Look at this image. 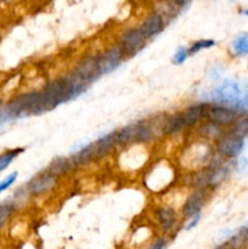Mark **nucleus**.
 Wrapping results in <instances>:
<instances>
[{"instance_id": "f257e3e1", "label": "nucleus", "mask_w": 248, "mask_h": 249, "mask_svg": "<svg viewBox=\"0 0 248 249\" xmlns=\"http://www.w3.org/2000/svg\"><path fill=\"white\" fill-rule=\"evenodd\" d=\"M44 112L46 111L41 91L32 90L22 92L12 97L0 108V125L29 116H40Z\"/></svg>"}, {"instance_id": "f03ea898", "label": "nucleus", "mask_w": 248, "mask_h": 249, "mask_svg": "<svg viewBox=\"0 0 248 249\" xmlns=\"http://www.w3.org/2000/svg\"><path fill=\"white\" fill-rule=\"evenodd\" d=\"M148 119H141L117 130V146L124 148L130 145H150L156 141Z\"/></svg>"}, {"instance_id": "7ed1b4c3", "label": "nucleus", "mask_w": 248, "mask_h": 249, "mask_svg": "<svg viewBox=\"0 0 248 249\" xmlns=\"http://www.w3.org/2000/svg\"><path fill=\"white\" fill-rule=\"evenodd\" d=\"M175 179L174 167L165 160L153 163L143 177V185L153 194H160L172 185Z\"/></svg>"}, {"instance_id": "20e7f679", "label": "nucleus", "mask_w": 248, "mask_h": 249, "mask_svg": "<svg viewBox=\"0 0 248 249\" xmlns=\"http://www.w3.org/2000/svg\"><path fill=\"white\" fill-rule=\"evenodd\" d=\"M214 155H215L214 143L201 139L197 142L191 143L184 151L181 164L187 170L196 172V170L206 168L208 163L211 162L212 158L214 157Z\"/></svg>"}, {"instance_id": "39448f33", "label": "nucleus", "mask_w": 248, "mask_h": 249, "mask_svg": "<svg viewBox=\"0 0 248 249\" xmlns=\"http://www.w3.org/2000/svg\"><path fill=\"white\" fill-rule=\"evenodd\" d=\"M41 95H43L44 106H45L46 112L53 111L60 105L73 100L65 75L48 80L46 84L44 85L43 90H41Z\"/></svg>"}, {"instance_id": "423d86ee", "label": "nucleus", "mask_w": 248, "mask_h": 249, "mask_svg": "<svg viewBox=\"0 0 248 249\" xmlns=\"http://www.w3.org/2000/svg\"><path fill=\"white\" fill-rule=\"evenodd\" d=\"M242 96V89L236 80L226 78L212 88L209 100L212 104L235 107Z\"/></svg>"}, {"instance_id": "0eeeda50", "label": "nucleus", "mask_w": 248, "mask_h": 249, "mask_svg": "<svg viewBox=\"0 0 248 249\" xmlns=\"http://www.w3.org/2000/svg\"><path fill=\"white\" fill-rule=\"evenodd\" d=\"M147 41L148 39L146 38L140 27H130L119 34L117 43L122 48L124 55L133 57L145 48Z\"/></svg>"}, {"instance_id": "6e6552de", "label": "nucleus", "mask_w": 248, "mask_h": 249, "mask_svg": "<svg viewBox=\"0 0 248 249\" xmlns=\"http://www.w3.org/2000/svg\"><path fill=\"white\" fill-rule=\"evenodd\" d=\"M60 179L48 170L38 173L27 181L24 189L31 197H43L53 192L57 187Z\"/></svg>"}, {"instance_id": "1a4fd4ad", "label": "nucleus", "mask_w": 248, "mask_h": 249, "mask_svg": "<svg viewBox=\"0 0 248 249\" xmlns=\"http://www.w3.org/2000/svg\"><path fill=\"white\" fill-rule=\"evenodd\" d=\"M214 148L215 153L220 155L221 157L236 160L245 150V139L238 138L230 131L225 130V133L214 142Z\"/></svg>"}, {"instance_id": "9d476101", "label": "nucleus", "mask_w": 248, "mask_h": 249, "mask_svg": "<svg viewBox=\"0 0 248 249\" xmlns=\"http://www.w3.org/2000/svg\"><path fill=\"white\" fill-rule=\"evenodd\" d=\"M124 57H125V55H124L121 46L118 45V43L109 45L106 50L97 53V65H99L101 77L118 70L119 66L124 61Z\"/></svg>"}, {"instance_id": "9b49d317", "label": "nucleus", "mask_w": 248, "mask_h": 249, "mask_svg": "<svg viewBox=\"0 0 248 249\" xmlns=\"http://www.w3.org/2000/svg\"><path fill=\"white\" fill-rule=\"evenodd\" d=\"M73 73L87 85H91L95 80L101 77L97 65V53L96 55H85L75 63L72 68Z\"/></svg>"}, {"instance_id": "f8f14e48", "label": "nucleus", "mask_w": 248, "mask_h": 249, "mask_svg": "<svg viewBox=\"0 0 248 249\" xmlns=\"http://www.w3.org/2000/svg\"><path fill=\"white\" fill-rule=\"evenodd\" d=\"M238 114L240 113L233 107L212 104L207 107L206 121L212 122L224 129H228L236 121Z\"/></svg>"}, {"instance_id": "ddd939ff", "label": "nucleus", "mask_w": 248, "mask_h": 249, "mask_svg": "<svg viewBox=\"0 0 248 249\" xmlns=\"http://www.w3.org/2000/svg\"><path fill=\"white\" fill-rule=\"evenodd\" d=\"M209 190L192 189V191L187 195L181 207V215L185 219H189L196 214L201 213L202 208L206 204L208 198Z\"/></svg>"}, {"instance_id": "4468645a", "label": "nucleus", "mask_w": 248, "mask_h": 249, "mask_svg": "<svg viewBox=\"0 0 248 249\" xmlns=\"http://www.w3.org/2000/svg\"><path fill=\"white\" fill-rule=\"evenodd\" d=\"M155 219L163 232L168 233L175 230L179 224V215L177 209L170 206H159L155 209Z\"/></svg>"}, {"instance_id": "2eb2a0df", "label": "nucleus", "mask_w": 248, "mask_h": 249, "mask_svg": "<svg viewBox=\"0 0 248 249\" xmlns=\"http://www.w3.org/2000/svg\"><path fill=\"white\" fill-rule=\"evenodd\" d=\"M208 102H197V104H192L187 106L186 108L182 111V116H184L185 124L189 129H195L203 121H206V111L208 107Z\"/></svg>"}, {"instance_id": "dca6fc26", "label": "nucleus", "mask_w": 248, "mask_h": 249, "mask_svg": "<svg viewBox=\"0 0 248 249\" xmlns=\"http://www.w3.org/2000/svg\"><path fill=\"white\" fill-rule=\"evenodd\" d=\"M167 26V21H165L158 12L153 11L143 19V22L139 27H140L141 31L143 32L146 38L150 40V39L155 38L158 34H160V32H162Z\"/></svg>"}, {"instance_id": "f3484780", "label": "nucleus", "mask_w": 248, "mask_h": 249, "mask_svg": "<svg viewBox=\"0 0 248 249\" xmlns=\"http://www.w3.org/2000/svg\"><path fill=\"white\" fill-rule=\"evenodd\" d=\"M94 148L96 160H101L111 155L117 148V131H111L97 139L94 142Z\"/></svg>"}, {"instance_id": "a211bd4d", "label": "nucleus", "mask_w": 248, "mask_h": 249, "mask_svg": "<svg viewBox=\"0 0 248 249\" xmlns=\"http://www.w3.org/2000/svg\"><path fill=\"white\" fill-rule=\"evenodd\" d=\"M70 160L72 163L74 170L85 167V165H89L90 163L96 162L94 142H90L88 145L83 146L82 148H79L77 152L71 156Z\"/></svg>"}, {"instance_id": "6ab92c4d", "label": "nucleus", "mask_w": 248, "mask_h": 249, "mask_svg": "<svg viewBox=\"0 0 248 249\" xmlns=\"http://www.w3.org/2000/svg\"><path fill=\"white\" fill-rule=\"evenodd\" d=\"M196 133L203 140L209 141V142L214 143L224 133H225L226 129L221 128V126L216 125V124L212 123L209 121H204L199 124L198 126H196Z\"/></svg>"}, {"instance_id": "aec40b11", "label": "nucleus", "mask_w": 248, "mask_h": 249, "mask_svg": "<svg viewBox=\"0 0 248 249\" xmlns=\"http://www.w3.org/2000/svg\"><path fill=\"white\" fill-rule=\"evenodd\" d=\"M46 170L57 177L58 179H62V178L68 177L71 173L74 172V168L71 163L70 157H56L51 160Z\"/></svg>"}, {"instance_id": "412c9836", "label": "nucleus", "mask_w": 248, "mask_h": 249, "mask_svg": "<svg viewBox=\"0 0 248 249\" xmlns=\"http://www.w3.org/2000/svg\"><path fill=\"white\" fill-rule=\"evenodd\" d=\"M187 130V126L185 124L184 116L182 112H175L174 114L168 117L167 122V129H165V136L169 138H177V136L182 135V133Z\"/></svg>"}, {"instance_id": "4be33fe9", "label": "nucleus", "mask_w": 248, "mask_h": 249, "mask_svg": "<svg viewBox=\"0 0 248 249\" xmlns=\"http://www.w3.org/2000/svg\"><path fill=\"white\" fill-rule=\"evenodd\" d=\"M18 204L14 201V198H9L0 204V229L4 228L10 219L16 213Z\"/></svg>"}, {"instance_id": "5701e85b", "label": "nucleus", "mask_w": 248, "mask_h": 249, "mask_svg": "<svg viewBox=\"0 0 248 249\" xmlns=\"http://www.w3.org/2000/svg\"><path fill=\"white\" fill-rule=\"evenodd\" d=\"M238 138L246 139L248 136V114H238L236 121L226 129Z\"/></svg>"}, {"instance_id": "b1692460", "label": "nucleus", "mask_w": 248, "mask_h": 249, "mask_svg": "<svg viewBox=\"0 0 248 249\" xmlns=\"http://www.w3.org/2000/svg\"><path fill=\"white\" fill-rule=\"evenodd\" d=\"M168 117L165 113L157 114V116L152 117L151 119H148V123H150L151 128H152L153 134H155L156 139H162L165 136V129H167V122Z\"/></svg>"}, {"instance_id": "393cba45", "label": "nucleus", "mask_w": 248, "mask_h": 249, "mask_svg": "<svg viewBox=\"0 0 248 249\" xmlns=\"http://www.w3.org/2000/svg\"><path fill=\"white\" fill-rule=\"evenodd\" d=\"M231 51L235 56H246L248 55V33L241 34L236 36L231 43Z\"/></svg>"}, {"instance_id": "a878e982", "label": "nucleus", "mask_w": 248, "mask_h": 249, "mask_svg": "<svg viewBox=\"0 0 248 249\" xmlns=\"http://www.w3.org/2000/svg\"><path fill=\"white\" fill-rule=\"evenodd\" d=\"M22 152H24V148L17 147V148H11V150H7L5 152H2L0 155V173L4 172L10 164L15 160V158L18 157Z\"/></svg>"}, {"instance_id": "bb28decb", "label": "nucleus", "mask_w": 248, "mask_h": 249, "mask_svg": "<svg viewBox=\"0 0 248 249\" xmlns=\"http://www.w3.org/2000/svg\"><path fill=\"white\" fill-rule=\"evenodd\" d=\"M241 89H242V96H241L240 102L233 108L240 114H248V79L243 80Z\"/></svg>"}, {"instance_id": "cd10ccee", "label": "nucleus", "mask_w": 248, "mask_h": 249, "mask_svg": "<svg viewBox=\"0 0 248 249\" xmlns=\"http://www.w3.org/2000/svg\"><path fill=\"white\" fill-rule=\"evenodd\" d=\"M214 45H215V40H213V39H199V40L194 41V43L191 44V46L189 48V53L190 56H192L202 50H207V49L213 48Z\"/></svg>"}, {"instance_id": "c85d7f7f", "label": "nucleus", "mask_w": 248, "mask_h": 249, "mask_svg": "<svg viewBox=\"0 0 248 249\" xmlns=\"http://www.w3.org/2000/svg\"><path fill=\"white\" fill-rule=\"evenodd\" d=\"M190 53H189V49L185 48V46H179L177 50L175 51V53L173 55L172 62L174 63L175 66H180L185 62V61L189 58Z\"/></svg>"}, {"instance_id": "c756f323", "label": "nucleus", "mask_w": 248, "mask_h": 249, "mask_svg": "<svg viewBox=\"0 0 248 249\" xmlns=\"http://www.w3.org/2000/svg\"><path fill=\"white\" fill-rule=\"evenodd\" d=\"M17 178H18V173L17 172H12L11 174H9L7 177H5L4 179L0 181V194L5 192L6 190H9L12 185L16 182Z\"/></svg>"}, {"instance_id": "7c9ffc66", "label": "nucleus", "mask_w": 248, "mask_h": 249, "mask_svg": "<svg viewBox=\"0 0 248 249\" xmlns=\"http://www.w3.org/2000/svg\"><path fill=\"white\" fill-rule=\"evenodd\" d=\"M201 218H202L201 213H198V214H196V215H194V216H191V218L187 219V223H186V225H185V230L189 231V230H191V229H194L195 226L198 225Z\"/></svg>"}, {"instance_id": "2f4dec72", "label": "nucleus", "mask_w": 248, "mask_h": 249, "mask_svg": "<svg viewBox=\"0 0 248 249\" xmlns=\"http://www.w3.org/2000/svg\"><path fill=\"white\" fill-rule=\"evenodd\" d=\"M168 247V240L167 237H159L150 246L148 249H165Z\"/></svg>"}, {"instance_id": "473e14b6", "label": "nucleus", "mask_w": 248, "mask_h": 249, "mask_svg": "<svg viewBox=\"0 0 248 249\" xmlns=\"http://www.w3.org/2000/svg\"><path fill=\"white\" fill-rule=\"evenodd\" d=\"M173 4L175 5V7H177V10H182L185 9V7L189 6V4L191 2V0H172Z\"/></svg>"}, {"instance_id": "72a5a7b5", "label": "nucleus", "mask_w": 248, "mask_h": 249, "mask_svg": "<svg viewBox=\"0 0 248 249\" xmlns=\"http://www.w3.org/2000/svg\"><path fill=\"white\" fill-rule=\"evenodd\" d=\"M228 247H229V243H223V245L218 246L215 249H228Z\"/></svg>"}, {"instance_id": "f704fd0d", "label": "nucleus", "mask_w": 248, "mask_h": 249, "mask_svg": "<svg viewBox=\"0 0 248 249\" xmlns=\"http://www.w3.org/2000/svg\"><path fill=\"white\" fill-rule=\"evenodd\" d=\"M4 106V100H2V97H0V108Z\"/></svg>"}, {"instance_id": "c9c22d12", "label": "nucleus", "mask_w": 248, "mask_h": 249, "mask_svg": "<svg viewBox=\"0 0 248 249\" xmlns=\"http://www.w3.org/2000/svg\"><path fill=\"white\" fill-rule=\"evenodd\" d=\"M243 14H245V15H246V16H248V9H246V10H245V11H243Z\"/></svg>"}, {"instance_id": "e433bc0d", "label": "nucleus", "mask_w": 248, "mask_h": 249, "mask_svg": "<svg viewBox=\"0 0 248 249\" xmlns=\"http://www.w3.org/2000/svg\"><path fill=\"white\" fill-rule=\"evenodd\" d=\"M0 1H9V0H0Z\"/></svg>"}]
</instances>
